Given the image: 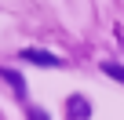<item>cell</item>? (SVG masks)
Here are the masks:
<instances>
[{
  "mask_svg": "<svg viewBox=\"0 0 124 120\" xmlns=\"http://www.w3.org/2000/svg\"><path fill=\"white\" fill-rule=\"evenodd\" d=\"M0 77H4V80L15 87V95H26V84H22V77H18L15 69H0Z\"/></svg>",
  "mask_w": 124,
  "mask_h": 120,
  "instance_id": "3957f363",
  "label": "cell"
},
{
  "mask_svg": "<svg viewBox=\"0 0 124 120\" xmlns=\"http://www.w3.org/2000/svg\"><path fill=\"white\" fill-rule=\"evenodd\" d=\"M29 120H47V113L44 109H29Z\"/></svg>",
  "mask_w": 124,
  "mask_h": 120,
  "instance_id": "5b68a950",
  "label": "cell"
},
{
  "mask_svg": "<svg viewBox=\"0 0 124 120\" xmlns=\"http://www.w3.org/2000/svg\"><path fill=\"white\" fill-rule=\"evenodd\" d=\"M66 113H70V120H88L91 116V106H88L84 95H70L66 98Z\"/></svg>",
  "mask_w": 124,
  "mask_h": 120,
  "instance_id": "7a4b0ae2",
  "label": "cell"
},
{
  "mask_svg": "<svg viewBox=\"0 0 124 120\" xmlns=\"http://www.w3.org/2000/svg\"><path fill=\"white\" fill-rule=\"evenodd\" d=\"M26 62H33V66H44V69H55V66H62V58L58 55H51V51H40V47H22L18 51Z\"/></svg>",
  "mask_w": 124,
  "mask_h": 120,
  "instance_id": "6da1fadb",
  "label": "cell"
},
{
  "mask_svg": "<svg viewBox=\"0 0 124 120\" xmlns=\"http://www.w3.org/2000/svg\"><path fill=\"white\" fill-rule=\"evenodd\" d=\"M102 69H106V77H117V80H124V69H120L117 62H102Z\"/></svg>",
  "mask_w": 124,
  "mask_h": 120,
  "instance_id": "277c9868",
  "label": "cell"
}]
</instances>
